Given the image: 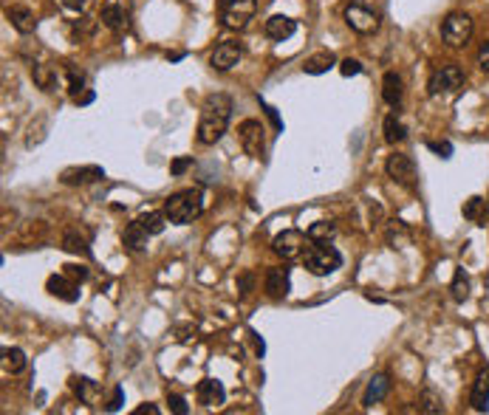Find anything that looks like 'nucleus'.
<instances>
[{
    "label": "nucleus",
    "instance_id": "f3484780",
    "mask_svg": "<svg viewBox=\"0 0 489 415\" xmlns=\"http://www.w3.org/2000/svg\"><path fill=\"white\" fill-rule=\"evenodd\" d=\"M71 390H74V396H77L82 404H88V407H97V404H100V396H102V390H100V384H97L94 379H85V376H71Z\"/></svg>",
    "mask_w": 489,
    "mask_h": 415
},
{
    "label": "nucleus",
    "instance_id": "412c9836",
    "mask_svg": "<svg viewBox=\"0 0 489 415\" xmlns=\"http://www.w3.org/2000/svg\"><path fill=\"white\" fill-rule=\"evenodd\" d=\"M334 65H337V57H334L331 51H317V54H311V57L303 63V74L320 77V74H328Z\"/></svg>",
    "mask_w": 489,
    "mask_h": 415
},
{
    "label": "nucleus",
    "instance_id": "2eb2a0df",
    "mask_svg": "<svg viewBox=\"0 0 489 415\" xmlns=\"http://www.w3.org/2000/svg\"><path fill=\"white\" fill-rule=\"evenodd\" d=\"M195 399H198V404H204V407H221V404L227 401V390H224V384L215 382V379H201L198 387H195Z\"/></svg>",
    "mask_w": 489,
    "mask_h": 415
},
{
    "label": "nucleus",
    "instance_id": "a18cd8bd",
    "mask_svg": "<svg viewBox=\"0 0 489 415\" xmlns=\"http://www.w3.org/2000/svg\"><path fill=\"white\" fill-rule=\"evenodd\" d=\"M77 102H80V104H91V102H94V91H85L82 97H77Z\"/></svg>",
    "mask_w": 489,
    "mask_h": 415
},
{
    "label": "nucleus",
    "instance_id": "72a5a7b5",
    "mask_svg": "<svg viewBox=\"0 0 489 415\" xmlns=\"http://www.w3.org/2000/svg\"><path fill=\"white\" fill-rule=\"evenodd\" d=\"M65 77H68V94L80 97V91H85V74L77 65H65Z\"/></svg>",
    "mask_w": 489,
    "mask_h": 415
},
{
    "label": "nucleus",
    "instance_id": "a19ab883",
    "mask_svg": "<svg viewBox=\"0 0 489 415\" xmlns=\"http://www.w3.org/2000/svg\"><path fill=\"white\" fill-rule=\"evenodd\" d=\"M478 68H481L484 74H489V40L478 48Z\"/></svg>",
    "mask_w": 489,
    "mask_h": 415
},
{
    "label": "nucleus",
    "instance_id": "6e6552de",
    "mask_svg": "<svg viewBox=\"0 0 489 415\" xmlns=\"http://www.w3.org/2000/svg\"><path fill=\"white\" fill-rule=\"evenodd\" d=\"M461 85H464V71H461V65L450 63V65H441V68H436V71L430 74V80H427V94H430V97L453 94V91H458Z\"/></svg>",
    "mask_w": 489,
    "mask_h": 415
},
{
    "label": "nucleus",
    "instance_id": "58836bf2",
    "mask_svg": "<svg viewBox=\"0 0 489 415\" xmlns=\"http://www.w3.org/2000/svg\"><path fill=\"white\" fill-rule=\"evenodd\" d=\"M427 147H430L433 153H439L441 158H450V156H453V144H450V141H427Z\"/></svg>",
    "mask_w": 489,
    "mask_h": 415
},
{
    "label": "nucleus",
    "instance_id": "b1692460",
    "mask_svg": "<svg viewBox=\"0 0 489 415\" xmlns=\"http://www.w3.org/2000/svg\"><path fill=\"white\" fill-rule=\"evenodd\" d=\"M100 20H102V26H108L111 31H122L124 26H127V14H124V9L119 3H105Z\"/></svg>",
    "mask_w": 489,
    "mask_h": 415
},
{
    "label": "nucleus",
    "instance_id": "f704fd0d",
    "mask_svg": "<svg viewBox=\"0 0 489 415\" xmlns=\"http://www.w3.org/2000/svg\"><path fill=\"white\" fill-rule=\"evenodd\" d=\"M63 274H65V277H71L74 283H85V280H88V269H85V266H77V263L63 266Z\"/></svg>",
    "mask_w": 489,
    "mask_h": 415
},
{
    "label": "nucleus",
    "instance_id": "a211bd4d",
    "mask_svg": "<svg viewBox=\"0 0 489 415\" xmlns=\"http://www.w3.org/2000/svg\"><path fill=\"white\" fill-rule=\"evenodd\" d=\"M470 404H473V410H478V413H484V410H487V404H489V365L478 370V376H475V382H473Z\"/></svg>",
    "mask_w": 489,
    "mask_h": 415
},
{
    "label": "nucleus",
    "instance_id": "e433bc0d",
    "mask_svg": "<svg viewBox=\"0 0 489 415\" xmlns=\"http://www.w3.org/2000/svg\"><path fill=\"white\" fill-rule=\"evenodd\" d=\"M340 74H343V77H357V74H362V63L348 57V60L340 63Z\"/></svg>",
    "mask_w": 489,
    "mask_h": 415
},
{
    "label": "nucleus",
    "instance_id": "aec40b11",
    "mask_svg": "<svg viewBox=\"0 0 489 415\" xmlns=\"http://www.w3.org/2000/svg\"><path fill=\"white\" fill-rule=\"evenodd\" d=\"M6 17H9V23H11L20 34H31V31L37 28L34 11L26 9V6H9V9H6Z\"/></svg>",
    "mask_w": 489,
    "mask_h": 415
},
{
    "label": "nucleus",
    "instance_id": "cd10ccee",
    "mask_svg": "<svg viewBox=\"0 0 489 415\" xmlns=\"http://www.w3.org/2000/svg\"><path fill=\"white\" fill-rule=\"evenodd\" d=\"M26 353L20 350V347H3V367H6V373H11V376H17V373H23L26 370Z\"/></svg>",
    "mask_w": 489,
    "mask_h": 415
},
{
    "label": "nucleus",
    "instance_id": "c85d7f7f",
    "mask_svg": "<svg viewBox=\"0 0 489 415\" xmlns=\"http://www.w3.org/2000/svg\"><path fill=\"white\" fill-rule=\"evenodd\" d=\"M450 294H453L456 303H467L470 300V277H467L464 269H456L453 283H450Z\"/></svg>",
    "mask_w": 489,
    "mask_h": 415
},
{
    "label": "nucleus",
    "instance_id": "c9c22d12",
    "mask_svg": "<svg viewBox=\"0 0 489 415\" xmlns=\"http://www.w3.org/2000/svg\"><path fill=\"white\" fill-rule=\"evenodd\" d=\"M167 404H170V410L176 415H187L190 413V404H187V399L184 396H178V393H170L167 396Z\"/></svg>",
    "mask_w": 489,
    "mask_h": 415
},
{
    "label": "nucleus",
    "instance_id": "0eeeda50",
    "mask_svg": "<svg viewBox=\"0 0 489 415\" xmlns=\"http://www.w3.org/2000/svg\"><path fill=\"white\" fill-rule=\"evenodd\" d=\"M343 17L351 26V31H357V34H373L379 28V11L373 6H367L365 0L348 3L345 11H343Z\"/></svg>",
    "mask_w": 489,
    "mask_h": 415
},
{
    "label": "nucleus",
    "instance_id": "393cba45",
    "mask_svg": "<svg viewBox=\"0 0 489 415\" xmlns=\"http://www.w3.org/2000/svg\"><path fill=\"white\" fill-rule=\"evenodd\" d=\"M461 212H464V217H467V220L481 223V220H487V215H489V201L487 198H481V195H473V198H467V201H464Z\"/></svg>",
    "mask_w": 489,
    "mask_h": 415
},
{
    "label": "nucleus",
    "instance_id": "ea45409f",
    "mask_svg": "<svg viewBox=\"0 0 489 415\" xmlns=\"http://www.w3.org/2000/svg\"><path fill=\"white\" fill-rule=\"evenodd\" d=\"M122 401H124V393H122V387H114V396H111V401H108V413H117L119 407H122Z\"/></svg>",
    "mask_w": 489,
    "mask_h": 415
},
{
    "label": "nucleus",
    "instance_id": "f8f14e48",
    "mask_svg": "<svg viewBox=\"0 0 489 415\" xmlns=\"http://www.w3.org/2000/svg\"><path fill=\"white\" fill-rule=\"evenodd\" d=\"M102 178H105V170L97 167V164L68 167V170H63V176H60V181H63L65 187H88V184H97V181H102Z\"/></svg>",
    "mask_w": 489,
    "mask_h": 415
},
{
    "label": "nucleus",
    "instance_id": "9b49d317",
    "mask_svg": "<svg viewBox=\"0 0 489 415\" xmlns=\"http://www.w3.org/2000/svg\"><path fill=\"white\" fill-rule=\"evenodd\" d=\"M241 57H244L241 43L224 40V43H218V45H215V51L210 54V65H213L215 71H232V68L241 63Z\"/></svg>",
    "mask_w": 489,
    "mask_h": 415
},
{
    "label": "nucleus",
    "instance_id": "5701e85b",
    "mask_svg": "<svg viewBox=\"0 0 489 415\" xmlns=\"http://www.w3.org/2000/svg\"><path fill=\"white\" fill-rule=\"evenodd\" d=\"M147 232H144V226L139 223V220H133V223H127L122 232V243L124 249H130V252H144L147 249Z\"/></svg>",
    "mask_w": 489,
    "mask_h": 415
},
{
    "label": "nucleus",
    "instance_id": "f257e3e1",
    "mask_svg": "<svg viewBox=\"0 0 489 415\" xmlns=\"http://www.w3.org/2000/svg\"><path fill=\"white\" fill-rule=\"evenodd\" d=\"M230 119H232V99L227 94H210L198 116V141L201 144L221 141L230 127Z\"/></svg>",
    "mask_w": 489,
    "mask_h": 415
},
{
    "label": "nucleus",
    "instance_id": "79ce46f5",
    "mask_svg": "<svg viewBox=\"0 0 489 415\" xmlns=\"http://www.w3.org/2000/svg\"><path fill=\"white\" fill-rule=\"evenodd\" d=\"M252 286H254V277H252V274H249V271H246V274H241V277H238V289H241V294H249V291H252Z\"/></svg>",
    "mask_w": 489,
    "mask_h": 415
},
{
    "label": "nucleus",
    "instance_id": "39448f33",
    "mask_svg": "<svg viewBox=\"0 0 489 415\" xmlns=\"http://www.w3.org/2000/svg\"><path fill=\"white\" fill-rule=\"evenodd\" d=\"M254 11H257V0H218V17L224 28H232V31L246 28Z\"/></svg>",
    "mask_w": 489,
    "mask_h": 415
},
{
    "label": "nucleus",
    "instance_id": "ddd939ff",
    "mask_svg": "<svg viewBox=\"0 0 489 415\" xmlns=\"http://www.w3.org/2000/svg\"><path fill=\"white\" fill-rule=\"evenodd\" d=\"M291 289V269L289 266H274L266 271V294L272 300H283Z\"/></svg>",
    "mask_w": 489,
    "mask_h": 415
},
{
    "label": "nucleus",
    "instance_id": "6ab92c4d",
    "mask_svg": "<svg viewBox=\"0 0 489 415\" xmlns=\"http://www.w3.org/2000/svg\"><path fill=\"white\" fill-rule=\"evenodd\" d=\"M387 393H390V376H387V373H379V376H373V379L367 382V387H365L362 407H373V404H379V401H382Z\"/></svg>",
    "mask_w": 489,
    "mask_h": 415
},
{
    "label": "nucleus",
    "instance_id": "4468645a",
    "mask_svg": "<svg viewBox=\"0 0 489 415\" xmlns=\"http://www.w3.org/2000/svg\"><path fill=\"white\" fill-rule=\"evenodd\" d=\"M45 291H48L51 297L63 300V303H77V300H80V283H74V280H71V277H65V274H54V277H48Z\"/></svg>",
    "mask_w": 489,
    "mask_h": 415
},
{
    "label": "nucleus",
    "instance_id": "2f4dec72",
    "mask_svg": "<svg viewBox=\"0 0 489 415\" xmlns=\"http://www.w3.org/2000/svg\"><path fill=\"white\" fill-rule=\"evenodd\" d=\"M63 249H65V252H71V254H82V257H88V254H91L88 243H85L77 232H65V235H63Z\"/></svg>",
    "mask_w": 489,
    "mask_h": 415
},
{
    "label": "nucleus",
    "instance_id": "c756f323",
    "mask_svg": "<svg viewBox=\"0 0 489 415\" xmlns=\"http://www.w3.org/2000/svg\"><path fill=\"white\" fill-rule=\"evenodd\" d=\"M136 220L144 226V232H147V235H161V232H164V226H167V215H164V209H161V212H144V215H139Z\"/></svg>",
    "mask_w": 489,
    "mask_h": 415
},
{
    "label": "nucleus",
    "instance_id": "7ed1b4c3",
    "mask_svg": "<svg viewBox=\"0 0 489 415\" xmlns=\"http://www.w3.org/2000/svg\"><path fill=\"white\" fill-rule=\"evenodd\" d=\"M303 263H306V271L314 274V277H328L334 274L340 266H343V254L328 246V243H314L308 246V252L303 254Z\"/></svg>",
    "mask_w": 489,
    "mask_h": 415
},
{
    "label": "nucleus",
    "instance_id": "7c9ffc66",
    "mask_svg": "<svg viewBox=\"0 0 489 415\" xmlns=\"http://www.w3.org/2000/svg\"><path fill=\"white\" fill-rule=\"evenodd\" d=\"M306 235H308V240H311V243H328V240L337 235V226H334L331 220H317V223H311V226H308V232H306Z\"/></svg>",
    "mask_w": 489,
    "mask_h": 415
},
{
    "label": "nucleus",
    "instance_id": "1a4fd4ad",
    "mask_svg": "<svg viewBox=\"0 0 489 415\" xmlns=\"http://www.w3.org/2000/svg\"><path fill=\"white\" fill-rule=\"evenodd\" d=\"M238 141H241L246 156L263 158V153H266V127L257 119H244L238 124Z\"/></svg>",
    "mask_w": 489,
    "mask_h": 415
},
{
    "label": "nucleus",
    "instance_id": "f03ea898",
    "mask_svg": "<svg viewBox=\"0 0 489 415\" xmlns=\"http://www.w3.org/2000/svg\"><path fill=\"white\" fill-rule=\"evenodd\" d=\"M201 212H204V195H201V190H181V193H173L164 201V215L176 226L193 223Z\"/></svg>",
    "mask_w": 489,
    "mask_h": 415
},
{
    "label": "nucleus",
    "instance_id": "20e7f679",
    "mask_svg": "<svg viewBox=\"0 0 489 415\" xmlns=\"http://www.w3.org/2000/svg\"><path fill=\"white\" fill-rule=\"evenodd\" d=\"M473 31H475V23H473V17L467 11H453L441 23V40L447 45H453V48L467 45L473 40Z\"/></svg>",
    "mask_w": 489,
    "mask_h": 415
},
{
    "label": "nucleus",
    "instance_id": "bb28decb",
    "mask_svg": "<svg viewBox=\"0 0 489 415\" xmlns=\"http://www.w3.org/2000/svg\"><path fill=\"white\" fill-rule=\"evenodd\" d=\"M31 77H34V82L43 88V91H57V68L54 65H34L31 68Z\"/></svg>",
    "mask_w": 489,
    "mask_h": 415
},
{
    "label": "nucleus",
    "instance_id": "473e14b6",
    "mask_svg": "<svg viewBox=\"0 0 489 415\" xmlns=\"http://www.w3.org/2000/svg\"><path fill=\"white\" fill-rule=\"evenodd\" d=\"M419 413L439 415V413H444V404H441V399H439L433 390H424V393L419 396Z\"/></svg>",
    "mask_w": 489,
    "mask_h": 415
},
{
    "label": "nucleus",
    "instance_id": "a878e982",
    "mask_svg": "<svg viewBox=\"0 0 489 415\" xmlns=\"http://www.w3.org/2000/svg\"><path fill=\"white\" fill-rule=\"evenodd\" d=\"M385 141L387 144H396V141H404L407 139V127H404V122L396 116V113H390V116H385Z\"/></svg>",
    "mask_w": 489,
    "mask_h": 415
},
{
    "label": "nucleus",
    "instance_id": "37998d69",
    "mask_svg": "<svg viewBox=\"0 0 489 415\" xmlns=\"http://www.w3.org/2000/svg\"><path fill=\"white\" fill-rule=\"evenodd\" d=\"M88 3H91V0H63V6H65V9H71V11H77V14H80V11H85V9H88Z\"/></svg>",
    "mask_w": 489,
    "mask_h": 415
},
{
    "label": "nucleus",
    "instance_id": "4be33fe9",
    "mask_svg": "<svg viewBox=\"0 0 489 415\" xmlns=\"http://www.w3.org/2000/svg\"><path fill=\"white\" fill-rule=\"evenodd\" d=\"M402 97H404V88H402V77L396 71H387L385 80H382V99L390 107H399L402 104Z\"/></svg>",
    "mask_w": 489,
    "mask_h": 415
},
{
    "label": "nucleus",
    "instance_id": "4c0bfd02",
    "mask_svg": "<svg viewBox=\"0 0 489 415\" xmlns=\"http://www.w3.org/2000/svg\"><path fill=\"white\" fill-rule=\"evenodd\" d=\"M190 167H193V156H184V158H176V161L170 164V173H173V176H184Z\"/></svg>",
    "mask_w": 489,
    "mask_h": 415
},
{
    "label": "nucleus",
    "instance_id": "423d86ee",
    "mask_svg": "<svg viewBox=\"0 0 489 415\" xmlns=\"http://www.w3.org/2000/svg\"><path fill=\"white\" fill-rule=\"evenodd\" d=\"M308 235L300 232V229H286L280 232L274 240H272V252L283 260H300L306 252H308Z\"/></svg>",
    "mask_w": 489,
    "mask_h": 415
},
{
    "label": "nucleus",
    "instance_id": "c03bdc74",
    "mask_svg": "<svg viewBox=\"0 0 489 415\" xmlns=\"http://www.w3.org/2000/svg\"><path fill=\"white\" fill-rule=\"evenodd\" d=\"M161 410L156 407V404H141V407H136L133 410V415H158Z\"/></svg>",
    "mask_w": 489,
    "mask_h": 415
},
{
    "label": "nucleus",
    "instance_id": "9d476101",
    "mask_svg": "<svg viewBox=\"0 0 489 415\" xmlns=\"http://www.w3.org/2000/svg\"><path fill=\"white\" fill-rule=\"evenodd\" d=\"M385 173H387V178H393V181L402 184V187H413V184H416V164H413V158L404 156V153H393V156L385 161Z\"/></svg>",
    "mask_w": 489,
    "mask_h": 415
},
{
    "label": "nucleus",
    "instance_id": "dca6fc26",
    "mask_svg": "<svg viewBox=\"0 0 489 415\" xmlns=\"http://www.w3.org/2000/svg\"><path fill=\"white\" fill-rule=\"evenodd\" d=\"M263 31H266L269 40L283 43V40H289V37L297 31V20H294V17H286V14H272V17L266 20Z\"/></svg>",
    "mask_w": 489,
    "mask_h": 415
}]
</instances>
